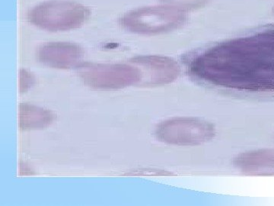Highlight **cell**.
<instances>
[{"mask_svg":"<svg viewBox=\"0 0 274 206\" xmlns=\"http://www.w3.org/2000/svg\"><path fill=\"white\" fill-rule=\"evenodd\" d=\"M77 72L84 83L97 89H117L141 80L139 68L125 64H83Z\"/></svg>","mask_w":274,"mask_h":206,"instance_id":"277c9868","label":"cell"},{"mask_svg":"<svg viewBox=\"0 0 274 206\" xmlns=\"http://www.w3.org/2000/svg\"><path fill=\"white\" fill-rule=\"evenodd\" d=\"M131 62L141 68V80L152 84L171 81L178 73V65L166 57H139L133 58Z\"/></svg>","mask_w":274,"mask_h":206,"instance_id":"8992f818","label":"cell"},{"mask_svg":"<svg viewBox=\"0 0 274 206\" xmlns=\"http://www.w3.org/2000/svg\"><path fill=\"white\" fill-rule=\"evenodd\" d=\"M83 57V50L70 43H50L39 50V59L47 66L69 68L77 65Z\"/></svg>","mask_w":274,"mask_h":206,"instance_id":"52a82bcc","label":"cell"},{"mask_svg":"<svg viewBox=\"0 0 274 206\" xmlns=\"http://www.w3.org/2000/svg\"><path fill=\"white\" fill-rule=\"evenodd\" d=\"M190 72L219 87L274 95V26L257 28L193 58Z\"/></svg>","mask_w":274,"mask_h":206,"instance_id":"6da1fadb","label":"cell"},{"mask_svg":"<svg viewBox=\"0 0 274 206\" xmlns=\"http://www.w3.org/2000/svg\"><path fill=\"white\" fill-rule=\"evenodd\" d=\"M161 140L179 145H195L211 140L214 128L206 121L195 118H178L162 124L158 128Z\"/></svg>","mask_w":274,"mask_h":206,"instance_id":"5b68a950","label":"cell"},{"mask_svg":"<svg viewBox=\"0 0 274 206\" xmlns=\"http://www.w3.org/2000/svg\"></svg>","mask_w":274,"mask_h":206,"instance_id":"30bf717a","label":"cell"},{"mask_svg":"<svg viewBox=\"0 0 274 206\" xmlns=\"http://www.w3.org/2000/svg\"><path fill=\"white\" fill-rule=\"evenodd\" d=\"M185 10L173 5L148 6L130 11L120 19L121 26L142 35L166 33L185 23Z\"/></svg>","mask_w":274,"mask_h":206,"instance_id":"3957f363","label":"cell"},{"mask_svg":"<svg viewBox=\"0 0 274 206\" xmlns=\"http://www.w3.org/2000/svg\"><path fill=\"white\" fill-rule=\"evenodd\" d=\"M89 9L73 1L50 0L28 11L31 24L50 31H67L80 28L89 18Z\"/></svg>","mask_w":274,"mask_h":206,"instance_id":"7a4b0ae2","label":"cell"},{"mask_svg":"<svg viewBox=\"0 0 274 206\" xmlns=\"http://www.w3.org/2000/svg\"><path fill=\"white\" fill-rule=\"evenodd\" d=\"M238 168L247 174L274 176V149L258 150L241 154L237 159Z\"/></svg>","mask_w":274,"mask_h":206,"instance_id":"ba28073f","label":"cell"},{"mask_svg":"<svg viewBox=\"0 0 274 206\" xmlns=\"http://www.w3.org/2000/svg\"><path fill=\"white\" fill-rule=\"evenodd\" d=\"M160 1L184 10L201 7L202 5H205L207 2V0H160Z\"/></svg>","mask_w":274,"mask_h":206,"instance_id":"9c48e42d","label":"cell"}]
</instances>
